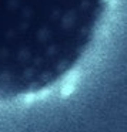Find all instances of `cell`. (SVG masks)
<instances>
[{
	"label": "cell",
	"instance_id": "6da1fadb",
	"mask_svg": "<svg viewBox=\"0 0 127 132\" xmlns=\"http://www.w3.org/2000/svg\"><path fill=\"white\" fill-rule=\"evenodd\" d=\"M113 0H0V91L30 101L67 78L98 36Z\"/></svg>",
	"mask_w": 127,
	"mask_h": 132
}]
</instances>
